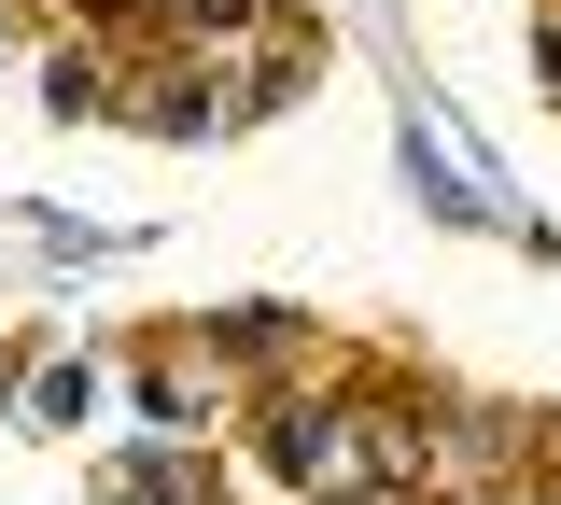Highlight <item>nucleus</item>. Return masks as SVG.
I'll use <instances>...</instances> for the list:
<instances>
[{"label":"nucleus","instance_id":"obj_6","mask_svg":"<svg viewBox=\"0 0 561 505\" xmlns=\"http://www.w3.org/2000/svg\"><path fill=\"white\" fill-rule=\"evenodd\" d=\"M43 99H57L70 127H84V113H99V57H57V71H43Z\"/></svg>","mask_w":561,"mask_h":505},{"label":"nucleus","instance_id":"obj_8","mask_svg":"<svg viewBox=\"0 0 561 505\" xmlns=\"http://www.w3.org/2000/svg\"><path fill=\"white\" fill-rule=\"evenodd\" d=\"M14 43H28V14H14V0H0V57H14Z\"/></svg>","mask_w":561,"mask_h":505},{"label":"nucleus","instance_id":"obj_7","mask_svg":"<svg viewBox=\"0 0 561 505\" xmlns=\"http://www.w3.org/2000/svg\"><path fill=\"white\" fill-rule=\"evenodd\" d=\"M534 71H548V99H561V14H548V28H534Z\"/></svg>","mask_w":561,"mask_h":505},{"label":"nucleus","instance_id":"obj_3","mask_svg":"<svg viewBox=\"0 0 561 505\" xmlns=\"http://www.w3.org/2000/svg\"><path fill=\"white\" fill-rule=\"evenodd\" d=\"M140 127H154V141H210V127H225V71H197V57L154 71L140 84Z\"/></svg>","mask_w":561,"mask_h":505},{"label":"nucleus","instance_id":"obj_5","mask_svg":"<svg viewBox=\"0 0 561 505\" xmlns=\"http://www.w3.org/2000/svg\"><path fill=\"white\" fill-rule=\"evenodd\" d=\"M253 14H267V0H169V28H183V43H239Z\"/></svg>","mask_w":561,"mask_h":505},{"label":"nucleus","instance_id":"obj_1","mask_svg":"<svg viewBox=\"0 0 561 505\" xmlns=\"http://www.w3.org/2000/svg\"><path fill=\"white\" fill-rule=\"evenodd\" d=\"M351 463H365V422H351V408H323V393H280L267 408V478L323 492V478H351Z\"/></svg>","mask_w":561,"mask_h":505},{"label":"nucleus","instance_id":"obj_4","mask_svg":"<svg viewBox=\"0 0 561 505\" xmlns=\"http://www.w3.org/2000/svg\"><path fill=\"white\" fill-rule=\"evenodd\" d=\"M113 505H183V463H169V449H127V463H113Z\"/></svg>","mask_w":561,"mask_h":505},{"label":"nucleus","instance_id":"obj_2","mask_svg":"<svg viewBox=\"0 0 561 505\" xmlns=\"http://www.w3.org/2000/svg\"><path fill=\"white\" fill-rule=\"evenodd\" d=\"M393 154H408L421 211H449V225H505V197H491V183H478V169H463V154H449V141H435L421 113H408V141H393Z\"/></svg>","mask_w":561,"mask_h":505}]
</instances>
